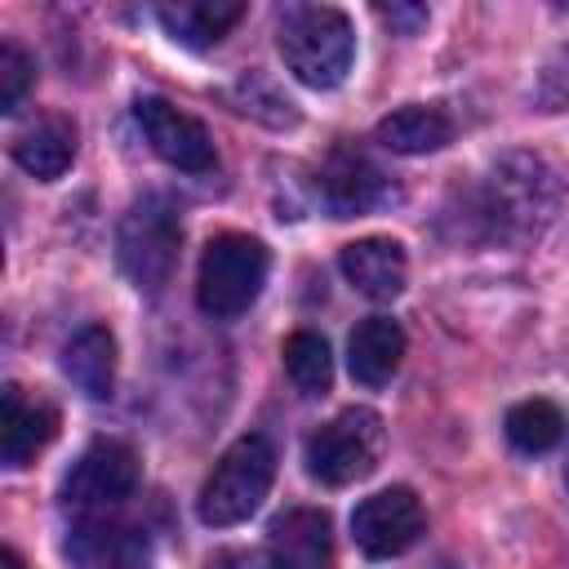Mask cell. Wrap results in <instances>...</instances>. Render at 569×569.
Instances as JSON below:
<instances>
[{
    "label": "cell",
    "mask_w": 569,
    "mask_h": 569,
    "mask_svg": "<svg viewBox=\"0 0 569 569\" xmlns=\"http://www.w3.org/2000/svg\"><path fill=\"white\" fill-rule=\"evenodd\" d=\"M560 173L529 151L502 156L480 182V222L493 240H538L560 213Z\"/></svg>",
    "instance_id": "1"
},
{
    "label": "cell",
    "mask_w": 569,
    "mask_h": 569,
    "mask_svg": "<svg viewBox=\"0 0 569 569\" xmlns=\"http://www.w3.org/2000/svg\"><path fill=\"white\" fill-rule=\"evenodd\" d=\"M284 67L307 84V89H338L351 71L356 58V31L342 9L329 4H293L280 18L276 31Z\"/></svg>",
    "instance_id": "2"
},
{
    "label": "cell",
    "mask_w": 569,
    "mask_h": 569,
    "mask_svg": "<svg viewBox=\"0 0 569 569\" xmlns=\"http://www.w3.org/2000/svg\"><path fill=\"white\" fill-rule=\"evenodd\" d=\"M267 244L244 236V231H222L204 244L200 271H196V302L213 320H236L244 316L262 284H267Z\"/></svg>",
    "instance_id": "3"
},
{
    "label": "cell",
    "mask_w": 569,
    "mask_h": 569,
    "mask_svg": "<svg viewBox=\"0 0 569 569\" xmlns=\"http://www.w3.org/2000/svg\"><path fill=\"white\" fill-rule=\"evenodd\" d=\"M276 480V449L262 436H240L209 471L200 489V520L213 529L249 520Z\"/></svg>",
    "instance_id": "4"
},
{
    "label": "cell",
    "mask_w": 569,
    "mask_h": 569,
    "mask_svg": "<svg viewBox=\"0 0 569 569\" xmlns=\"http://www.w3.org/2000/svg\"><path fill=\"white\" fill-rule=\"evenodd\" d=\"M178 240H182L178 209L164 196H142L129 204V213L120 218V231H116V258H120V271L133 280V289H142V293L164 289V280L178 262Z\"/></svg>",
    "instance_id": "5"
},
{
    "label": "cell",
    "mask_w": 569,
    "mask_h": 569,
    "mask_svg": "<svg viewBox=\"0 0 569 569\" xmlns=\"http://www.w3.org/2000/svg\"><path fill=\"white\" fill-rule=\"evenodd\" d=\"M378 453H382V418L373 409H342L307 436V471L329 489L365 480L378 467Z\"/></svg>",
    "instance_id": "6"
},
{
    "label": "cell",
    "mask_w": 569,
    "mask_h": 569,
    "mask_svg": "<svg viewBox=\"0 0 569 569\" xmlns=\"http://www.w3.org/2000/svg\"><path fill=\"white\" fill-rule=\"evenodd\" d=\"M138 489V453L124 440H93L80 449L71 471L62 476V507L71 511H107L133 498Z\"/></svg>",
    "instance_id": "7"
},
{
    "label": "cell",
    "mask_w": 569,
    "mask_h": 569,
    "mask_svg": "<svg viewBox=\"0 0 569 569\" xmlns=\"http://www.w3.org/2000/svg\"><path fill=\"white\" fill-rule=\"evenodd\" d=\"M427 529V516H422V502L413 498V489L405 485H391V489H378L369 493L365 502H356L351 511V538L365 556L373 560H387V556H400L409 551Z\"/></svg>",
    "instance_id": "8"
},
{
    "label": "cell",
    "mask_w": 569,
    "mask_h": 569,
    "mask_svg": "<svg viewBox=\"0 0 569 569\" xmlns=\"http://www.w3.org/2000/svg\"><path fill=\"white\" fill-rule=\"evenodd\" d=\"M133 120H138L142 138L151 142V151L160 160H169L173 169H182V173H209L218 164V151H213L209 129L196 116L178 111L169 98H138L133 102Z\"/></svg>",
    "instance_id": "9"
},
{
    "label": "cell",
    "mask_w": 569,
    "mask_h": 569,
    "mask_svg": "<svg viewBox=\"0 0 569 569\" xmlns=\"http://www.w3.org/2000/svg\"><path fill=\"white\" fill-rule=\"evenodd\" d=\"M67 565L71 569H147L151 538L129 520L84 516L67 533Z\"/></svg>",
    "instance_id": "10"
},
{
    "label": "cell",
    "mask_w": 569,
    "mask_h": 569,
    "mask_svg": "<svg viewBox=\"0 0 569 569\" xmlns=\"http://www.w3.org/2000/svg\"><path fill=\"white\" fill-rule=\"evenodd\" d=\"M387 173L356 147H333L320 164V200L333 218H356L387 204Z\"/></svg>",
    "instance_id": "11"
},
{
    "label": "cell",
    "mask_w": 569,
    "mask_h": 569,
    "mask_svg": "<svg viewBox=\"0 0 569 569\" xmlns=\"http://www.w3.org/2000/svg\"><path fill=\"white\" fill-rule=\"evenodd\" d=\"M267 556L276 569H333V525L316 507H293L271 520Z\"/></svg>",
    "instance_id": "12"
},
{
    "label": "cell",
    "mask_w": 569,
    "mask_h": 569,
    "mask_svg": "<svg viewBox=\"0 0 569 569\" xmlns=\"http://www.w3.org/2000/svg\"><path fill=\"white\" fill-rule=\"evenodd\" d=\"M53 436H58V409L9 382L0 396V462L27 467Z\"/></svg>",
    "instance_id": "13"
},
{
    "label": "cell",
    "mask_w": 569,
    "mask_h": 569,
    "mask_svg": "<svg viewBox=\"0 0 569 569\" xmlns=\"http://www.w3.org/2000/svg\"><path fill=\"white\" fill-rule=\"evenodd\" d=\"M338 267H342L347 284L373 302H391L409 280V258H405L400 240H391V236H365V240L342 244Z\"/></svg>",
    "instance_id": "14"
},
{
    "label": "cell",
    "mask_w": 569,
    "mask_h": 569,
    "mask_svg": "<svg viewBox=\"0 0 569 569\" xmlns=\"http://www.w3.org/2000/svg\"><path fill=\"white\" fill-rule=\"evenodd\" d=\"M405 360V329L391 316H365L347 338V369L360 387H382Z\"/></svg>",
    "instance_id": "15"
},
{
    "label": "cell",
    "mask_w": 569,
    "mask_h": 569,
    "mask_svg": "<svg viewBox=\"0 0 569 569\" xmlns=\"http://www.w3.org/2000/svg\"><path fill=\"white\" fill-rule=\"evenodd\" d=\"M62 373L89 400H107L116 391V338H111V329L107 325H84L62 347Z\"/></svg>",
    "instance_id": "16"
},
{
    "label": "cell",
    "mask_w": 569,
    "mask_h": 569,
    "mask_svg": "<svg viewBox=\"0 0 569 569\" xmlns=\"http://www.w3.org/2000/svg\"><path fill=\"white\" fill-rule=\"evenodd\" d=\"M156 18L178 44L209 49L244 18V4L240 0H178V4H160Z\"/></svg>",
    "instance_id": "17"
},
{
    "label": "cell",
    "mask_w": 569,
    "mask_h": 569,
    "mask_svg": "<svg viewBox=\"0 0 569 569\" xmlns=\"http://www.w3.org/2000/svg\"><path fill=\"white\" fill-rule=\"evenodd\" d=\"M13 160L40 182L62 178L67 164L76 160V124L67 116H40L13 138Z\"/></svg>",
    "instance_id": "18"
},
{
    "label": "cell",
    "mask_w": 569,
    "mask_h": 569,
    "mask_svg": "<svg viewBox=\"0 0 569 569\" xmlns=\"http://www.w3.org/2000/svg\"><path fill=\"white\" fill-rule=\"evenodd\" d=\"M453 138V120L440 111V107H400L391 116L378 120V142L387 151H400V156H427V151H440L449 147Z\"/></svg>",
    "instance_id": "19"
},
{
    "label": "cell",
    "mask_w": 569,
    "mask_h": 569,
    "mask_svg": "<svg viewBox=\"0 0 569 569\" xmlns=\"http://www.w3.org/2000/svg\"><path fill=\"white\" fill-rule=\"evenodd\" d=\"M280 356H284L289 382H293L302 396H320V391L329 387V378H333V356H329V342H325L320 333H311V329L289 333Z\"/></svg>",
    "instance_id": "20"
},
{
    "label": "cell",
    "mask_w": 569,
    "mask_h": 569,
    "mask_svg": "<svg viewBox=\"0 0 569 569\" xmlns=\"http://www.w3.org/2000/svg\"><path fill=\"white\" fill-rule=\"evenodd\" d=\"M565 436V413L551 400H520L507 413V440L520 453H547Z\"/></svg>",
    "instance_id": "21"
},
{
    "label": "cell",
    "mask_w": 569,
    "mask_h": 569,
    "mask_svg": "<svg viewBox=\"0 0 569 569\" xmlns=\"http://www.w3.org/2000/svg\"><path fill=\"white\" fill-rule=\"evenodd\" d=\"M236 102H240V111H249V116H258V120H267V124H276V129L298 120L293 102H289L271 80H262L258 71L240 76V84H236Z\"/></svg>",
    "instance_id": "22"
},
{
    "label": "cell",
    "mask_w": 569,
    "mask_h": 569,
    "mask_svg": "<svg viewBox=\"0 0 569 569\" xmlns=\"http://www.w3.org/2000/svg\"><path fill=\"white\" fill-rule=\"evenodd\" d=\"M31 80H36L31 58H27L13 40H4V44H0V111H18V102L27 98Z\"/></svg>",
    "instance_id": "23"
},
{
    "label": "cell",
    "mask_w": 569,
    "mask_h": 569,
    "mask_svg": "<svg viewBox=\"0 0 569 569\" xmlns=\"http://www.w3.org/2000/svg\"><path fill=\"white\" fill-rule=\"evenodd\" d=\"M538 102H542L547 111H565V107H569V49L556 53V58L542 67V76H538Z\"/></svg>",
    "instance_id": "24"
},
{
    "label": "cell",
    "mask_w": 569,
    "mask_h": 569,
    "mask_svg": "<svg viewBox=\"0 0 569 569\" xmlns=\"http://www.w3.org/2000/svg\"><path fill=\"white\" fill-rule=\"evenodd\" d=\"M209 569H276V565H271V556H262V551L231 547V551H218V556L209 560Z\"/></svg>",
    "instance_id": "25"
},
{
    "label": "cell",
    "mask_w": 569,
    "mask_h": 569,
    "mask_svg": "<svg viewBox=\"0 0 569 569\" xmlns=\"http://www.w3.org/2000/svg\"><path fill=\"white\" fill-rule=\"evenodd\" d=\"M378 13H382V18L391 22V27H400L405 36H413V31H418V27L427 22V9H422V4H391V9L382 4Z\"/></svg>",
    "instance_id": "26"
},
{
    "label": "cell",
    "mask_w": 569,
    "mask_h": 569,
    "mask_svg": "<svg viewBox=\"0 0 569 569\" xmlns=\"http://www.w3.org/2000/svg\"><path fill=\"white\" fill-rule=\"evenodd\" d=\"M4 569H22V560H18V551H13V547H4Z\"/></svg>",
    "instance_id": "27"
},
{
    "label": "cell",
    "mask_w": 569,
    "mask_h": 569,
    "mask_svg": "<svg viewBox=\"0 0 569 569\" xmlns=\"http://www.w3.org/2000/svg\"><path fill=\"white\" fill-rule=\"evenodd\" d=\"M565 493H569V467H565Z\"/></svg>",
    "instance_id": "28"
}]
</instances>
